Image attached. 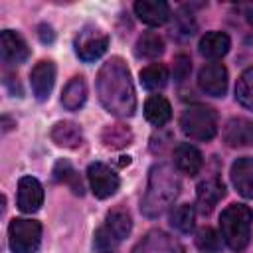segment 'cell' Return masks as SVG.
<instances>
[{"label":"cell","instance_id":"2","mask_svg":"<svg viewBox=\"0 0 253 253\" xmlns=\"http://www.w3.org/2000/svg\"><path fill=\"white\" fill-rule=\"evenodd\" d=\"M178 194H180V178L176 176L174 168L168 164H156L150 168L148 186L140 210L146 217H158L172 206Z\"/></svg>","mask_w":253,"mask_h":253},{"label":"cell","instance_id":"21","mask_svg":"<svg viewBox=\"0 0 253 253\" xmlns=\"http://www.w3.org/2000/svg\"><path fill=\"white\" fill-rule=\"evenodd\" d=\"M85 99H87V83L81 75H75L73 79H69V83L61 93V105L67 111H77L83 107Z\"/></svg>","mask_w":253,"mask_h":253},{"label":"cell","instance_id":"19","mask_svg":"<svg viewBox=\"0 0 253 253\" xmlns=\"http://www.w3.org/2000/svg\"><path fill=\"white\" fill-rule=\"evenodd\" d=\"M231 40L227 34L223 32H208L202 40H200V53L208 59H219L229 51Z\"/></svg>","mask_w":253,"mask_h":253},{"label":"cell","instance_id":"7","mask_svg":"<svg viewBox=\"0 0 253 253\" xmlns=\"http://www.w3.org/2000/svg\"><path fill=\"white\" fill-rule=\"evenodd\" d=\"M87 178H89L93 194L99 200H105V198L113 196L119 190V184H121L119 176L103 162H91L89 168H87Z\"/></svg>","mask_w":253,"mask_h":253},{"label":"cell","instance_id":"34","mask_svg":"<svg viewBox=\"0 0 253 253\" xmlns=\"http://www.w3.org/2000/svg\"><path fill=\"white\" fill-rule=\"evenodd\" d=\"M2 121H4V130H10V128H12V126H10V119H8V117H4Z\"/></svg>","mask_w":253,"mask_h":253},{"label":"cell","instance_id":"18","mask_svg":"<svg viewBox=\"0 0 253 253\" xmlns=\"http://www.w3.org/2000/svg\"><path fill=\"white\" fill-rule=\"evenodd\" d=\"M51 140L63 148H77L83 142L81 126L71 121H59L51 126Z\"/></svg>","mask_w":253,"mask_h":253},{"label":"cell","instance_id":"25","mask_svg":"<svg viewBox=\"0 0 253 253\" xmlns=\"http://www.w3.org/2000/svg\"><path fill=\"white\" fill-rule=\"evenodd\" d=\"M101 140L107 148H125L132 140V132L126 125H109L101 132Z\"/></svg>","mask_w":253,"mask_h":253},{"label":"cell","instance_id":"28","mask_svg":"<svg viewBox=\"0 0 253 253\" xmlns=\"http://www.w3.org/2000/svg\"><path fill=\"white\" fill-rule=\"evenodd\" d=\"M194 221H196V210L190 204H182L170 213V225L180 233H190L194 229Z\"/></svg>","mask_w":253,"mask_h":253},{"label":"cell","instance_id":"32","mask_svg":"<svg viewBox=\"0 0 253 253\" xmlns=\"http://www.w3.org/2000/svg\"><path fill=\"white\" fill-rule=\"evenodd\" d=\"M190 71H192V59H190V55H186V53H178V55L174 57V65H172L174 81H176V83L186 81L188 75H190Z\"/></svg>","mask_w":253,"mask_h":253},{"label":"cell","instance_id":"9","mask_svg":"<svg viewBox=\"0 0 253 253\" xmlns=\"http://www.w3.org/2000/svg\"><path fill=\"white\" fill-rule=\"evenodd\" d=\"M0 55L4 63L18 65L30 57V47L20 34L12 30H2L0 32Z\"/></svg>","mask_w":253,"mask_h":253},{"label":"cell","instance_id":"3","mask_svg":"<svg viewBox=\"0 0 253 253\" xmlns=\"http://www.w3.org/2000/svg\"><path fill=\"white\" fill-rule=\"evenodd\" d=\"M251 223H253L251 208L243 204L227 206L219 215V231L225 245L233 251L245 249L251 239Z\"/></svg>","mask_w":253,"mask_h":253},{"label":"cell","instance_id":"23","mask_svg":"<svg viewBox=\"0 0 253 253\" xmlns=\"http://www.w3.org/2000/svg\"><path fill=\"white\" fill-rule=\"evenodd\" d=\"M53 180L59 182V184H67L71 188V192L77 194V196H83L85 194V188H83V182H81L77 170L67 160H59L53 166Z\"/></svg>","mask_w":253,"mask_h":253},{"label":"cell","instance_id":"22","mask_svg":"<svg viewBox=\"0 0 253 253\" xmlns=\"http://www.w3.org/2000/svg\"><path fill=\"white\" fill-rule=\"evenodd\" d=\"M144 117L154 126H164L172 117V107L162 95H152L144 103Z\"/></svg>","mask_w":253,"mask_h":253},{"label":"cell","instance_id":"6","mask_svg":"<svg viewBox=\"0 0 253 253\" xmlns=\"http://www.w3.org/2000/svg\"><path fill=\"white\" fill-rule=\"evenodd\" d=\"M109 47V36L97 26H85L75 38V53L79 59L91 63L97 61Z\"/></svg>","mask_w":253,"mask_h":253},{"label":"cell","instance_id":"5","mask_svg":"<svg viewBox=\"0 0 253 253\" xmlns=\"http://www.w3.org/2000/svg\"><path fill=\"white\" fill-rule=\"evenodd\" d=\"M42 241V225L36 219L16 217L8 227V243L12 253H34Z\"/></svg>","mask_w":253,"mask_h":253},{"label":"cell","instance_id":"26","mask_svg":"<svg viewBox=\"0 0 253 253\" xmlns=\"http://www.w3.org/2000/svg\"><path fill=\"white\" fill-rule=\"evenodd\" d=\"M166 83H168V69H166V65H162V63L146 65V67L140 71V85H142L144 89H148V91L162 89Z\"/></svg>","mask_w":253,"mask_h":253},{"label":"cell","instance_id":"14","mask_svg":"<svg viewBox=\"0 0 253 253\" xmlns=\"http://www.w3.org/2000/svg\"><path fill=\"white\" fill-rule=\"evenodd\" d=\"M225 196V186H223V182L219 180V178H206V180H202L200 184H198V188H196V200H198V210L204 213V215H208L215 206H217V202L221 200Z\"/></svg>","mask_w":253,"mask_h":253},{"label":"cell","instance_id":"33","mask_svg":"<svg viewBox=\"0 0 253 253\" xmlns=\"http://www.w3.org/2000/svg\"><path fill=\"white\" fill-rule=\"evenodd\" d=\"M38 36L42 40V43H51L55 40V34H53V28L49 24H40L38 26Z\"/></svg>","mask_w":253,"mask_h":253},{"label":"cell","instance_id":"24","mask_svg":"<svg viewBox=\"0 0 253 253\" xmlns=\"http://www.w3.org/2000/svg\"><path fill=\"white\" fill-rule=\"evenodd\" d=\"M134 51L138 57H146V59H156L164 53V42L158 34L154 32H146L136 40Z\"/></svg>","mask_w":253,"mask_h":253},{"label":"cell","instance_id":"13","mask_svg":"<svg viewBox=\"0 0 253 253\" xmlns=\"http://www.w3.org/2000/svg\"><path fill=\"white\" fill-rule=\"evenodd\" d=\"M42 204H43L42 184L32 176L20 178V182H18V208L24 213H34L42 208Z\"/></svg>","mask_w":253,"mask_h":253},{"label":"cell","instance_id":"27","mask_svg":"<svg viewBox=\"0 0 253 253\" xmlns=\"http://www.w3.org/2000/svg\"><path fill=\"white\" fill-rule=\"evenodd\" d=\"M235 99L245 109L253 111V67H247L235 83Z\"/></svg>","mask_w":253,"mask_h":253},{"label":"cell","instance_id":"15","mask_svg":"<svg viewBox=\"0 0 253 253\" xmlns=\"http://www.w3.org/2000/svg\"><path fill=\"white\" fill-rule=\"evenodd\" d=\"M134 14L146 26H162L172 16L170 6L164 0H138L134 2Z\"/></svg>","mask_w":253,"mask_h":253},{"label":"cell","instance_id":"4","mask_svg":"<svg viewBox=\"0 0 253 253\" xmlns=\"http://www.w3.org/2000/svg\"><path fill=\"white\" fill-rule=\"evenodd\" d=\"M180 128L192 140H211L217 132V115L206 105L188 107L180 117Z\"/></svg>","mask_w":253,"mask_h":253},{"label":"cell","instance_id":"12","mask_svg":"<svg viewBox=\"0 0 253 253\" xmlns=\"http://www.w3.org/2000/svg\"><path fill=\"white\" fill-rule=\"evenodd\" d=\"M132 253H184V249L172 235L154 229L136 243Z\"/></svg>","mask_w":253,"mask_h":253},{"label":"cell","instance_id":"8","mask_svg":"<svg viewBox=\"0 0 253 253\" xmlns=\"http://www.w3.org/2000/svg\"><path fill=\"white\" fill-rule=\"evenodd\" d=\"M198 85L211 97H223L227 91V69L217 61L206 63L198 73Z\"/></svg>","mask_w":253,"mask_h":253},{"label":"cell","instance_id":"1","mask_svg":"<svg viewBox=\"0 0 253 253\" xmlns=\"http://www.w3.org/2000/svg\"><path fill=\"white\" fill-rule=\"evenodd\" d=\"M97 95L101 105L117 117H132L136 111V95L130 71L121 57H111L97 73Z\"/></svg>","mask_w":253,"mask_h":253},{"label":"cell","instance_id":"17","mask_svg":"<svg viewBox=\"0 0 253 253\" xmlns=\"http://www.w3.org/2000/svg\"><path fill=\"white\" fill-rule=\"evenodd\" d=\"M174 164L180 172H184L188 176H196L204 166V158H202V152L196 146L178 144L174 148Z\"/></svg>","mask_w":253,"mask_h":253},{"label":"cell","instance_id":"20","mask_svg":"<svg viewBox=\"0 0 253 253\" xmlns=\"http://www.w3.org/2000/svg\"><path fill=\"white\" fill-rule=\"evenodd\" d=\"M105 227L109 229V233L121 243L125 237L130 235V229H132V219H130V213L126 208L123 206H117L113 208L109 213H107V221H105Z\"/></svg>","mask_w":253,"mask_h":253},{"label":"cell","instance_id":"31","mask_svg":"<svg viewBox=\"0 0 253 253\" xmlns=\"http://www.w3.org/2000/svg\"><path fill=\"white\" fill-rule=\"evenodd\" d=\"M174 22H176V30H178V34H182V36H192L194 32H196V20H194V16H192V12H188L186 8H182V10H178V14L174 16Z\"/></svg>","mask_w":253,"mask_h":253},{"label":"cell","instance_id":"11","mask_svg":"<svg viewBox=\"0 0 253 253\" xmlns=\"http://www.w3.org/2000/svg\"><path fill=\"white\" fill-rule=\"evenodd\" d=\"M223 142L231 148L253 144V121L245 117H233L223 126Z\"/></svg>","mask_w":253,"mask_h":253},{"label":"cell","instance_id":"16","mask_svg":"<svg viewBox=\"0 0 253 253\" xmlns=\"http://www.w3.org/2000/svg\"><path fill=\"white\" fill-rule=\"evenodd\" d=\"M231 184L243 198H253V158L243 156L231 164Z\"/></svg>","mask_w":253,"mask_h":253},{"label":"cell","instance_id":"29","mask_svg":"<svg viewBox=\"0 0 253 253\" xmlns=\"http://www.w3.org/2000/svg\"><path fill=\"white\" fill-rule=\"evenodd\" d=\"M196 245L206 251V253H211V251H217L221 247V237L211 229V227H202L198 233H196Z\"/></svg>","mask_w":253,"mask_h":253},{"label":"cell","instance_id":"30","mask_svg":"<svg viewBox=\"0 0 253 253\" xmlns=\"http://www.w3.org/2000/svg\"><path fill=\"white\" fill-rule=\"evenodd\" d=\"M119 241L109 233V229L103 225L95 231V239H93V247L97 253H113L117 249Z\"/></svg>","mask_w":253,"mask_h":253},{"label":"cell","instance_id":"10","mask_svg":"<svg viewBox=\"0 0 253 253\" xmlns=\"http://www.w3.org/2000/svg\"><path fill=\"white\" fill-rule=\"evenodd\" d=\"M55 83V65L49 59H42L34 65L30 73V85L34 91V97L38 101H45L53 89Z\"/></svg>","mask_w":253,"mask_h":253}]
</instances>
